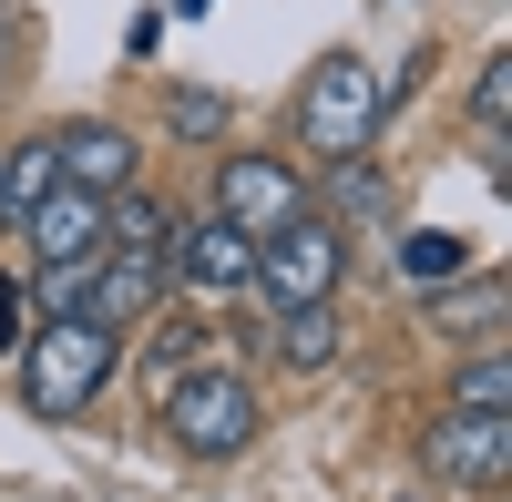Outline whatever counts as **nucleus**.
Wrapping results in <instances>:
<instances>
[{"mask_svg": "<svg viewBox=\"0 0 512 502\" xmlns=\"http://www.w3.org/2000/svg\"><path fill=\"white\" fill-rule=\"evenodd\" d=\"M164 257H134V246H103L93 257V277H82V318L93 328H134V318H154L164 308Z\"/></svg>", "mask_w": 512, "mask_h": 502, "instance_id": "nucleus-8", "label": "nucleus"}, {"mask_svg": "<svg viewBox=\"0 0 512 502\" xmlns=\"http://www.w3.org/2000/svg\"><path fill=\"white\" fill-rule=\"evenodd\" d=\"M472 123H482V134H502V123H512V52L482 62V82H472Z\"/></svg>", "mask_w": 512, "mask_h": 502, "instance_id": "nucleus-19", "label": "nucleus"}, {"mask_svg": "<svg viewBox=\"0 0 512 502\" xmlns=\"http://www.w3.org/2000/svg\"><path fill=\"white\" fill-rule=\"evenodd\" d=\"M123 369V328H93V318H41L31 328V359H21V400L41 421H82Z\"/></svg>", "mask_w": 512, "mask_h": 502, "instance_id": "nucleus-1", "label": "nucleus"}, {"mask_svg": "<svg viewBox=\"0 0 512 502\" xmlns=\"http://www.w3.org/2000/svg\"><path fill=\"white\" fill-rule=\"evenodd\" d=\"M21 246H31V267H82V257H103V195L52 185V195L21 216Z\"/></svg>", "mask_w": 512, "mask_h": 502, "instance_id": "nucleus-9", "label": "nucleus"}, {"mask_svg": "<svg viewBox=\"0 0 512 502\" xmlns=\"http://www.w3.org/2000/svg\"><path fill=\"white\" fill-rule=\"evenodd\" d=\"M164 431H175V451H195V462H236V451L256 441V380L246 369H175L164 380Z\"/></svg>", "mask_w": 512, "mask_h": 502, "instance_id": "nucleus-2", "label": "nucleus"}, {"mask_svg": "<svg viewBox=\"0 0 512 502\" xmlns=\"http://www.w3.org/2000/svg\"><path fill=\"white\" fill-rule=\"evenodd\" d=\"M451 410H512V359H502V349H482V359L451 380Z\"/></svg>", "mask_w": 512, "mask_h": 502, "instance_id": "nucleus-16", "label": "nucleus"}, {"mask_svg": "<svg viewBox=\"0 0 512 502\" xmlns=\"http://www.w3.org/2000/svg\"><path fill=\"white\" fill-rule=\"evenodd\" d=\"M164 113H175V134H195V144H216L226 123H236V103H226V93H195V82H175Z\"/></svg>", "mask_w": 512, "mask_h": 502, "instance_id": "nucleus-17", "label": "nucleus"}, {"mask_svg": "<svg viewBox=\"0 0 512 502\" xmlns=\"http://www.w3.org/2000/svg\"><path fill=\"white\" fill-rule=\"evenodd\" d=\"M420 462H431L441 492H502L512 482V410H441Z\"/></svg>", "mask_w": 512, "mask_h": 502, "instance_id": "nucleus-5", "label": "nucleus"}, {"mask_svg": "<svg viewBox=\"0 0 512 502\" xmlns=\"http://www.w3.org/2000/svg\"><path fill=\"white\" fill-rule=\"evenodd\" d=\"M175 11H205V0H175Z\"/></svg>", "mask_w": 512, "mask_h": 502, "instance_id": "nucleus-21", "label": "nucleus"}, {"mask_svg": "<svg viewBox=\"0 0 512 502\" xmlns=\"http://www.w3.org/2000/svg\"><path fill=\"white\" fill-rule=\"evenodd\" d=\"M390 216H400V195L349 154V164H338V185H328V226H390Z\"/></svg>", "mask_w": 512, "mask_h": 502, "instance_id": "nucleus-13", "label": "nucleus"}, {"mask_svg": "<svg viewBox=\"0 0 512 502\" xmlns=\"http://www.w3.org/2000/svg\"><path fill=\"white\" fill-rule=\"evenodd\" d=\"M216 216L236 236H277L287 216H308V175L277 164V154H226L216 164Z\"/></svg>", "mask_w": 512, "mask_h": 502, "instance_id": "nucleus-6", "label": "nucleus"}, {"mask_svg": "<svg viewBox=\"0 0 512 502\" xmlns=\"http://www.w3.org/2000/svg\"><path fill=\"white\" fill-rule=\"evenodd\" d=\"M52 185H62V164H52V134H31V144H11V154H0V226L21 236V216H31V205L52 195Z\"/></svg>", "mask_w": 512, "mask_h": 502, "instance_id": "nucleus-11", "label": "nucleus"}, {"mask_svg": "<svg viewBox=\"0 0 512 502\" xmlns=\"http://www.w3.org/2000/svg\"><path fill=\"white\" fill-rule=\"evenodd\" d=\"M461 267H472V246H461L451 226H410V236H400V277H410V287H451Z\"/></svg>", "mask_w": 512, "mask_h": 502, "instance_id": "nucleus-15", "label": "nucleus"}, {"mask_svg": "<svg viewBox=\"0 0 512 502\" xmlns=\"http://www.w3.org/2000/svg\"><path fill=\"white\" fill-rule=\"evenodd\" d=\"M338 267H349V226H328L308 205L277 236H256V277L246 287H267V308H308V298H338Z\"/></svg>", "mask_w": 512, "mask_h": 502, "instance_id": "nucleus-3", "label": "nucleus"}, {"mask_svg": "<svg viewBox=\"0 0 512 502\" xmlns=\"http://www.w3.org/2000/svg\"><path fill=\"white\" fill-rule=\"evenodd\" d=\"M52 164H62V185H82V195H123L144 154H134V134H123V123L82 113V123H62V134H52Z\"/></svg>", "mask_w": 512, "mask_h": 502, "instance_id": "nucleus-10", "label": "nucleus"}, {"mask_svg": "<svg viewBox=\"0 0 512 502\" xmlns=\"http://www.w3.org/2000/svg\"><path fill=\"white\" fill-rule=\"evenodd\" d=\"M277 359H287V369H328V359H338V308H328V298L277 308Z\"/></svg>", "mask_w": 512, "mask_h": 502, "instance_id": "nucleus-12", "label": "nucleus"}, {"mask_svg": "<svg viewBox=\"0 0 512 502\" xmlns=\"http://www.w3.org/2000/svg\"><path fill=\"white\" fill-rule=\"evenodd\" d=\"M164 226H175V216H164L154 195H134V185H123V195H103V246H134V257H164Z\"/></svg>", "mask_w": 512, "mask_h": 502, "instance_id": "nucleus-14", "label": "nucleus"}, {"mask_svg": "<svg viewBox=\"0 0 512 502\" xmlns=\"http://www.w3.org/2000/svg\"><path fill=\"white\" fill-rule=\"evenodd\" d=\"M164 277L195 287V298H236L256 277V236H236L226 216H185V226H164Z\"/></svg>", "mask_w": 512, "mask_h": 502, "instance_id": "nucleus-7", "label": "nucleus"}, {"mask_svg": "<svg viewBox=\"0 0 512 502\" xmlns=\"http://www.w3.org/2000/svg\"><path fill=\"white\" fill-rule=\"evenodd\" d=\"M21 339V277H0V349Z\"/></svg>", "mask_w": 512, "mask_h": 502, "instance_id": "nucleus-20", "label": "nucleus"}, {"mask_svg": "<svg viewBox=\"0 0 512 502\" xmlns=\"http://www.w3.org/2000/svg\"><path fill=\"white\" fill-rule=\"evenodd\" d=\"M379 103H390V93H379V72L338 52V62H318V72H308V93H297V134H308V154L349 164V154L379 134Z\"/></svg>", "mask_w": 512, "mask_h": 502, "instance_id": "nucleus-4", "label": "nucleus"}, {"mask_svg": "<svg viewBox=\"0 0 512 502\" xmlns=\"http://www.w3.org/2000/svg\"><path fill=\"white\" fill-rule=\"evenodd\" d=\"M82 277H93V257L82 267H31V318H82Z\"/></svg>", "mask_w": 512, "mask_h": 502, "instance_id": "nucleus-18", "label": "nucleus"}, {"mask_svg": "<svg viewBox=\"0 0 512 502\" xmlns=\"http://www.w3.org/2000/svg\"><path fill=\"white\" fill-rule=\"evenodd\" d=\"M400 502H420V492H400Z\"/></svg>", "mask_w": 512, "mask_h": 502, "instance_id": "nucleus-22", "label": "nucleus"}]
</instances>
